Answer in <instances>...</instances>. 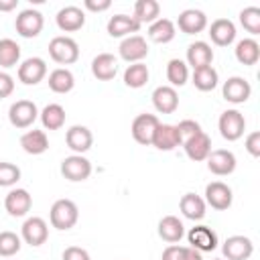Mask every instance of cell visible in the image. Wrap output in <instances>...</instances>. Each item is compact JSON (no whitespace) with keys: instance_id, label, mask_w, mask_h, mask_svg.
Here are the masks:
<instances>
[{"instance_id":"cell-22","label":"cell","mask_w":260,"mask_h":260,"mask_svg":"<svg viewBox=\"0 0 260 260\" xmlns=\"http://www.w3.org/2000/svg\"><path fill=\"white\" fill-rule=\"evenodd\" d=\"M209 39L217 47H228L236 41V24L230 18H217L209 26Z\"/></svg>"},{"instance_id":"cell-6","label":"cell","mask_w":260,"mask_h":260,"mask_svg":"<svg viewBox=\"0 0 260 260\" xmlns=\"http://www.w3.org/2000/svg\"><path fill=\"white\" fill-rule=\"evenodd\" d=\"M61 175H63L67 181H73V183L85 181V179H89V175H91V162H89L83 154L65 156V158L61 160Z\"/></svg>"},{"instance_id":"cell-32","label":"cell","mask_w":260,"mask_h":260,"mask_svg":"<svg viewBox=\"0 0 260 260\" xmlns=\"http://www.w3.org/2000/svg\"><path fill=\"white\" fill-rule=\"evenodd\" d=\"M39 116L45 130H59L65 124V108L61 104H47L39 112Z\"/></svg>"},{"instance_id":"cell-36","label":"cell","mask_w":260,"mask_h":260,"mask_svg":"<svg viewBox=\"0 0 260 260\" xmlns=\"http://www.w3.org/2000/svg\"><path fill=\"white\" fill-rule=\"evenodd\" d=\"M148 77H150V71L144 63H130L124 71V83L132 89H138V87L146 85Z\"/></svg>"},{"instance_id":"cell-2","label":"cell","mask_w":260,"mask_h":260,"mask_svg":"<svg viewBox=\"0 0 260 260\" xmlns=\"http://www.w3.org/2000/svg\"><path fill=\"white\" fill-rule=\"evenodd\" d=\"M49 55L55 63L59 65H71L79 59V45L75 39L59 35L55 39H51L49 43Z\"/></svg>"},{"instance_id":"cell-19","label":"cell","mask_w":260,"mask_h":260,"mask_svg":"<svg viewBox=\"0 0 260 260\" xmlns=\"http://www.w3.org/2000/svg\"><path fill=\"white\" fill-rule=\"evenodd\" d=\"M65 142H67V146H69L75 154H83V152H87V150L91 148V144H93V134H91V130H89L87 126L75 124V126H71V128L67 130Z\"/></svg>"},{"instance_id":"cell-14","label":"cell","mask_w":260,"mask_h":260,"mask_svg":"<svg viewBox=\"0 0 260 260\" xmlns=\"http://www.w3.org/2000/svg\"><path fill=\"white\" fill-rule=\"evenodd\" d=\"M221 252L228 260H248L254 252V244L248 236H230L223 242Z\"/></svg>"},{"instance_id":"cell-21","label":"cell","mask_w":260,"mask_h":260,"mask_svg":"<svg viewBox=\"0 0 260 260\" xmlns=\"http://www.w3.org/2000/svg\"><path fill=\"white\" fill-rule=\"evenodd\" d=\"M183 148H185V154L191 160H195V162L205 160L209 156V152H211V138L201 130L195 136H191L187 142H183Z\"/></svg>"},{"instance_id":"cell-48","label":"cell","mask_w":260,"mask_h":260,"mask_svg":"<svg viewBox=\"0 0 260 260\" xmlns=\"http://www.w3.org/2000/svg\"><path fill=\"white\" fill-rule=\"evenodd\" d=\"M181 260H203V258H201V252H197L195 248L183 246V256H181Z\"/></svg>"},{"instance_id":"cell-5","label":"cell","mask_w":260,"mask_h":260,"mask_svg":"<svg viewBox=\"0 0 260 260\" xmlns=\"http://www.w3.org/2000/svg\"><path fill=\"white\" fill-rule=\"evenodd\" d=\"M43 26H45V18H43V14H41L39 10H35V8L20 10V14H18L16 20H14L16 32H18L20 37H24V39H35V37H39L41 30H43Z\"/></svg>"},{"instance_id":"cell-9","label":"cell","mask_w":260,"mask_h":260,"mask_svg":"<svg viewBox=\"0 0 260 260\" xmlns=\"http://www.w3.org/2000/svg\"><path fill=\"white\" fill-rule=\"evenodd\" d=\"M47 75V63L41 57H28L18 65V81L24 85H37Z\"/></svg>"},{"instance_id":"cell-30","label":"cell","mask_w":260,"mask_h":260,"mask_svg":"<svg viewBox=\"0 0 260 260\" xmlns=\"http://www.w3.org/2000/svg\"><path fill=\"white\" fill-rule=\"evenodd\" d=\"M177 35V26L173 20L169 18H156L150 26H148V39L152 43H158V45H165V43H171Z\"/></svg>"},{"instance_id":"cell-41","label":"cell","mask_w":260,"mask_h":260,"mask_svg":"<svg viewBox=\"0 0 260 260\" xmlns=\"http://www.w3.org/2000/svg\"><path fill=\"white\" fill-rule=\"evenodd\" d=\"M20 179V169L14 162L0 160V187H12Z\"/></svg>"},{"instance_id":"cell-18","label":"cell","mask_w":260,"mask_h":260,"mask_svg":"<svg viewBox=\"0 0 260 260\" xmlns=\"http://www.w3.org/2000/svg\"><path fill=\"white\" fill-rule=\"evenodd\" d=\"M177 26L179 30H183L185 35H197L201 30L207 28V16L203 10H197V8H187L179 14L177 18Z\"/></svg>"},{"instance_id":"cell-8","label":"cell","mask_w":260,"mask_h":260,"mask_svg":"<svg viewBox=\"0 0 260 260\" xmlns=\"http://www.w3.org/2000/svg\"><path fill=\"white\" fill-rule=\"evenodd\" d=\"M158 118L154 114H138L132 122V138L138 142V144H144V146H150L152 144V136H154V130L158 126Z\"/></svg>"},{"instance_id":"cell-25","label":"cell","mask_w":260,"mask_h":260,"mask_svg":"<svg viewBox=\"0 0 260 260\" xmlns=\"http://www.w3.org/2000/svg\"><path fill=\"white\" fill-rule=\"evenodd\" d=\"M213 61V49L209 47V43L205 41H195L187 47V65H191L193 69L199 67H207Z\"/></svg>"},{"instance_id":"cell-27","label":"cell","mask_w":260,"mask_h":260,"mask_svg":"<svg viewBox=\"0 0 260 260\" xmlns=\"http://www.w3.org/2000/svg\"><path fill=\"white\" fill-rule=\"evenodd\" d=\"M181 144L175 124H158L152 136V146L158 150H173Z\"/></svg>"},{"instance_id":"cell-7","label":"cell","mask_w":260,"mask_h":260,"mask_svg":"<svg viewBox=\"0 0 260 260\" xmlns=\"http://www.w3.org/2000/svg\"><path fill=\"white\" fill-rule=\"evenodd\" d=\"M49 238V225L43 217L32 215L28 219H24L22 228H20V240H24L28 246H43Z\"/></svg>"},{"instance_id":"cell-24","label":"cell","mask_w":260,"mask_h":260,"mask_svg":"<svg viewBox=\"0 0 260 260\" xmlns=\"http://www.w3.org/2000/svg\"><path fill=\"white\" fill-rule=\"evenodd\" d=\"M108 35L110 37H130L134 32L140 30V22L134 18V16H128V14H114L110 20H108Z\"/></svg>"},{"instance_id":"cell-17","label":"cell","mask_w":260,"mask_h":260,"mask_svg":"<svg viewBox=\"0 0 260 260\" xmlns=\"http://www.w3.org/2000/svg\"><path fill=\"white\" fill-rule=\"evenodd\" d=\"M187 240L197 252H213L217 248V234L207 225H195L189 230Z\"/></svg>"},{"instance_id":"cell-49","label":"cell","mask_w":260,"mask_h":260,"mask_svg":"<svg viewBox=\"0 0 260 260\" xmlns=\"http://www.w3.org/2000/svg\"><path fill=\"white\" fill-rule=\"evenodd\" d=\"M18 6V0H0V12H10Z\"/></svg>"},{"instance_id":"cell-50","label":"cell","mask_w":260,"mask_h":260,"mask_svg":"<svg viewBox=\"0 0 260 260\" xmlns=\"http://www.w3.org/2000/svg\"><path fill=\"white\" fill-rule=\"evenodd\" d=\"M213 260H223V258H213Z\"/></svg>"},{"instance_id":"cell-23","label":"cell","mask_w":260,"mask_h":260,"mask_svg":"<svg viewBox=\"0 0 260 260\" xmlns=\"http://www.w3.org/2000/svg\"><path fill=\"white\" fill-rule=\"evenodd\" d=\"M91 73L100 81H110L118 73V61L112 53H100L91 61Z\"/></svg>"},{"instance_id":"cell-43","label":"cell","mask_w":260,"mask_h":260,"mask_svg":"<svg viewBox=\"0 0 260 260\" xmlns=\"http://www.w3.org/2000/svg\"><path fill=\"white\" fill-rule=\"evenodd\" d=\"M61 258L63 260H91L89 258V252L85 248H81V246H69V248H65Z\"/></svg>"},{"instance_id":"cell-15","label":"cell","mask_w":260,"mask_h":260,"mask_svg":"<svg viewBox=\"0 0 260 260\" xmlns=\"http://www.w3.org/2000/svg\"><path fill=\"white\" fill-rule=\"evenodd\" d=\"M221 93H223V100L230 104H244L252 93V85L244 77L234 75V77H228V81L221 87Z\"/></svg>"},{"instance_id":"cell-38","label":"cell","mask_w":260,"mask_h":260,"mask_svg":"<svg viewBox=\"0 0 260 260\" xmlns=\"http://www.w3.org/2000/svg\"><path fill=\"white\" fill-rule=\"evenodd\" d=\"M20 61V47L12 39H0V67L8 69L18 65Z\"/></svg>"},{"instance_id":"cell-39","label":"cell","mask_w":260,"mask_h":260,"mask_svg":"<svg viewBox=\"0 0 260 260\" xmlns=\"http://www.w3.org/2000/svg\"><path fill=\"white\" fill-rule=\"evenodd\" d=\"M20 246H22L20 236H16L14 232H0V256L2 258H10L18 254Z\"/></svg>"},{"instance_id":"cell-13","label":"cell","mask_w":260,"mask_h":260,"mask_svg":"<svg viewBox=\"0 0 260 260\" xmlns=\"http://www.w3.org/2000/svg\"><path fill=\"white\" fill-rule=\"evenodd\" d=\"M118 53L128 63H142V59L148 55V45L140 35H130L120 43Z\"/></svg>"},{"instance_id":"cell-20","label":"cell","mask_w":260,"mask_h":260,"mask_svg":"<svg viewBox=\"0 0 260 260\" xmlns=\"http://www.w3.org/2000/svg\"><path fill=\"white\" fill-rule=\"evenodd\" d=\"M152 106L160 114H173L179 108V93L171 85H158L152 91Z\"/></svg>"},{"instance_id":"cell-40","label":"cell","mask_w":260,"mask_h":260,"mask_svg":"<svg viewBox=\"0 0 260 260\" xmlns=\"http://www.w3.org/2000/svg\"><path fill=\"white\" fill-rule=\"evenodd\" d=\"M240 24L250 32V35H260V8L258 6H248L240 12Z\"/></svg>"},{"instance_id":"cell-37","label":"cell","mask_w":260,"mask_h":260,"mask_svg":"<svg viewBox=\"0 0 260 260\" xmlns=\"http://www.w3.org/2000/svg\"><path fill=\"white\" fill-rule=\"evenodd\" d=\"M167 79L171 87H181L189 79V65L181 59H171L167 63Z\"/></svg>"},{"instance_id":"cell-31","label":"cell","mask_w":260,"mask_h":260,"mask_svg":"<svg viewBox=\"0 0 260 260\" xmlns=\"http://www.w3.org/2000/svg\"><path fill=\"white\" fill-rule=\"evenodd\" d=\"M49 87L55 93H69L75 87V75L67 67H57L49 73Z\"/></svg>"},{"instance_id":"cell-12","label":"cell","mask_w":260,"mask_h":260,"mask_svg":"<svg viewBox=\"0 0 260 260\" xmlns=\"http://www.w3.org/2000/svg\"><path fill=\"white\" fill-rule=\"evenodd\" d=\"M4 207H6L8 215H12V217H22V215H26V213L30 211V207H32V197H30V193H28L26 189H20V187L10 189V191L6 193V197H4Z\"/></svg>"},{"instance_id":"cell-3","label":"cell","mask_w":260,"mask_h":260,"mask_svg":"<svg viewBox=\"0 0 260 260\" xmlns=\"http://www.w3.org/2000/svg\"><path fill=\"white\" fill-rule=\"evenodd\" d=\"M219 134L228 140V142H234L238 138L244 136V130H246V118L240 110H225L221 112L219 116Z\"/></svg>"},{"instance_id":"cell-34","label":"cell","mask_w":260,"mask_h":260,"mask_svg":"<svg viewBox=\"0 0 260 260\" xmlns=\"http://www.w3.org/2000/svg\"><path fill=\"white\" fill-rule=\"evenodd\" d=\"M193 85L199 89V91H211L217 87V81H219V75L217 71L207 65V67H199V69H193V77H191Z\"/></svg>"},{"instance_id":"cell-26","label":"cell","mask_w":260,"mask_h":260,"mask_svg":"<svg viewBox=\"0 0 260 260\" xmlns=\"http://www.w3.org/2000/svg\"><path fill=\"white\" fill-rule=\"evenodd\" d=\"M20 146H22V150L26 152V154H32V156H37V154H43V152H47V148H49V138H47V134H45V130H26L22 136H20Z\"/></svg>"},{"instance_id":"cell-16","label":"cell","mask_w":260,"mask_h":260,"mask_svg":"<svg viewBox=\"0 0 260 260\" xmlns=\"http://www.w3.org/2000/svg\"><path fill=\"white\" fill-rule=\"evenodd\" d=\"M55 22H57V26H59L63 32H75V30H79V28L85 24V12H83L79 6L69 4V6H63V8L57 12Z\"/></svg>"},{"instance_id":"cell-10","label":"cell","mask_w":260,"mask_h":260,"mask_svg":"<svg viewBox=\"0 0 260 260\" xmlns=\"http://www.w3.org/2000/svg\"><path fill=\"white\" fill-rule=\"evenodd\" d=\"M207 160V169L217 175V177H225V175H232L236 171V154L232 150H225V148H217V150H211L209 156L205 158Z\"/></svg>"},{"instance_id":"cell-46","label":"cell","mask_w":260,"mask_h":260,"mask_svg":"<svg viewBox=\"0 0 260 260\" xmlns=\"http://www.w3.org/2000/svg\"><path fill=\"white\" fill-rule=\"evenodd\" d=\"M181 256H183V246L171 244V246H167V248L162 250L160 260H181Z\"/></svg>"},{"instance_id":"cell-1","label":"cell","mask_w":260,"mask_h":260,"mask_svg":"<svg viewBox=\"0 0 260 260\" xmlns=\"http://www.w3.org/2000/svg\"><path fill=\"white\" fill-rule=\"evenodd\" d=\"M49 219H51V225L55 230H71L77 219H79V209L75 205V201L71 199H57L53 205H51V211H49Z\"/></svg>"},{"instance_id":"cell-45","label":"cell","mask_w":260,"mask_h":260,"mask_svg":"<svg viewBox=\"0 0 260 260\" xmlns=\"http://www.w3.org/2000/svg\"><path fill=\"white\" fill-rule=\"evenodd\" d=\"M14 91V79L6 71H0V100L8 98Z\"/></svg>"},{"instance_id":"cell-47","label":"cell","mask_w":260,"mask_h":260,"mask_svg":"<svg viewBox=\"0 0 260 260\" xmlns=\"http://www.w3.org/2000/svg\"><path fill=\"white\" fill-rule=\"evenodd\" d=\"M83 6L87 10H91V12H104V10H108L112 6V2L110 0H85Z\"/></svg>"},{"instance_id":"cell-28","label":"cell","mask_w":260,"mask_h":260,"mask_svg":"<svg viewBox=\"0 0 260 260\" xmlns=\"http://www.w3.org/2000/svg\"><path fill=\"white\" fill-rule=\"evenodd\" d=\"M158 236L169 244H177L185 236V225L177 215H165L158 221Z\"/></svg>"},{"instance_id":"cell-11","label":"cell","mask_w":260,"mask_h":260,"mask_svg":"<svg viewBox=\"0 0 260 260\" xmlns=\"http://www.w3.org/2000/svg\"><path fill=\"white\" fill-rule=\"evenodd\" d=\"M203 201H205V205H211L217 211H225L234 201V193L225 183L213 181L205 187V199Z\"/></svg>"},{"instance_id":"cell-29","label":"cell","mask_w":260,"mask_h":260,"mask_svg":"<svg viewBox=\"0 0 260 260\" xmlns=\"http://www.w3.org/2000/svg\"><path fill=\"white\" fill-rule=\"evenodd\" d=\"M179 209H181V213H183L187 219L199 221V219L205 217L207 205H205V201H203L199 195H195V193H185V195L181 197V201H179Z\"/></svg>"},{"instance_id":"cell-33","label":"cell","mask_w":260,"mask_h":260,"mask_svg":"<svg viewBox=\"0 0 260 260\" xmlns=\"http://www.w3.org/2000/svg\"><path fill=\"white\" fill-rule=\"evenodd\" d=\"M236 59L242 65H256L260 59V45L254 39H242L236 45Z\"/></svg>"},{"instance_id":"cell-35","label":"cell","mask_w":260,"mask_h":260,"mask_svg":"<svg viewBox=\"0 0 260 260\" xmlns=\"http://www.w3.org/2000/svg\"><path fill=\"white\" fill-rule=\"evenodd\" d=\"M134 18L140 24L142 22L152 24L156 18H160V4L156 0H138L134 4Z\"/></svg>"},{"instance_id":"cell-42","label":"cell","mask_w":260,"mask_h":260,"mask_svg":"<svg viewBox=\"0 0 260 260\" xmlns=\"http://www.w3.org/2000/svg\"><path fill=\"white\" fill-rule=\"evenodd\" d=\"M175 128H177V134H179V140H181V144L183 142H187L191 136H195L197 132H201V126H199V122H195V120H181L179 124H175Z\"/></svg>"},{"instance_id":"cell-44","label":"cell","mask_w":260,"mask_h":260,"mask_svg":"<svg viewBox=\"0 0 260 260\" xmlns=\"http://www.w3.org/2000/svg\"><path fill=\"white\" fill-rule=\"evenodd\" d=\"M246 150L256 158V156H260V132L258 130H254V132H250L248 136H246Z\"/></svg>"},{"instance_id":"cell-4","label":"cell","mask_w":260,"mask_h":260,"mask_svg":"<svg viewBox=\"0 0 260 260\" xmlns=\"http://www.w3.org/2000/svg\"><path fill=\"white\" fill-rule=\"evenodd\" d=\"M39 118V108L30 100H18L8 108V120L14 128H30Z\"/></svg>"}]
</instances>
